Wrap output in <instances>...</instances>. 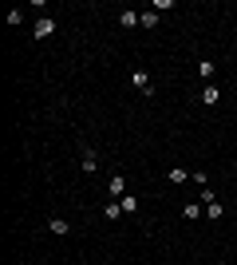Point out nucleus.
I'll return each mask as SVG.
<instances>
[{"instance_id":"f257e3e1","label":"nucleus","mask_w":237,"mask_h":265,"mask_svg":"<svg viewBox=\"0 0 237 265\" xmlns=\"http://www.w3.org/2000/svg\"><path fill=\"white\" fill-rule=\"evenodd\" d=\"M32 32H36V40H44V36H51V32H55V20H51V16H40V20H36V28H32Z\"/></svg>"},{"instance_id":"f03ea898","label":"nucleus","mask_w":237,"mask_h":265,"mask_svg":"<svg viewBox=\"0 0 237 265\" xmlns=\"http://www.w3.org/2000/svg\"><path fill=\"white\" fill-rule=\"evenodd\" d=\"M131 83L138 87V91H146V95H154V87H151V75H146V71H135V75H131Z\"/></svg>"},{"instance_id":"7ed1b4c3","label":"nucleus","mask_w":237,"mask_h":265,"mask_svg":"<svg viewBox=\"0 0 237 265\" xmlns=\"http://www.w3.org/2000/svg\"><path fill=\"white\" fill-rule=\"evenodd\" d=\"M111 198H127V178H123V174L111 178Z\"/></svg>"},{"instance_id":"20e7f679","label":"nucleus","mask_w":237,"mask_h":265,"mask_svg":"<svg viewBox=\"0 0 237 265\" xmlns=\"http://www.w3.org/2000/svg\"><path fill=\"white\" fill-rule=\"evenodd\" d=\"M118 214H123V206H118V202H103V218L107 222H115Z\"/></svg>"},{"instance_id":"39448f33","label":"nucleus","mask_w":237,"mask_h":265,"mask_svg":"<svg viewBox=\"0 0 237 265\" xmlns=\"http://www.w3.org/2000/svg\"><path fill=\"white\" fill-rule=\"evenodd\" d=\"M218 99H221V91H218V87H205V91H202V103H205V107H214Z\"/></svg>"},{"instance_id":"423d86ee","label":"nucleus","mask_w":237,"mask_h":265,"mask_svg":"<svg viewBox=\"0 0 237 265\" xmlns=\"http://www.w3.org/2000/svg\"><path fill=\"white\" fill-rule=\"evenodd\" d=\"M48 230H51V233H71V226H68L64 218H51V222H48Z\"/></svg>"},{"instance_id":"0eeeda50","label":"nucleus","mask_w":237,"mask_h":265,"mask_svg":"<svg viewBox=\"0 0 237 265\" xmlns=\"http://www.w3.org/2000/svg\"><path fill=\"white\" fill-rule=\"evenodd\" d=\"M142 20V12H123V16H118V24H123V28H135Z\"/></svg>"},{"instance_id":"6e6552de","label":"nucleus","mask_w":237,"mask_h":265,"mask_svg":"<svg viewBox=\"0 0 237 265\" xmlns=\"http://www.w3.org/2000/svg\"><path fill=\"white\" fill-rule=\"evenodd\" d=\"M118 206H123V214H135V210H138V202H135V194H127V198H118Z\"/></svg>"},{"instance_id":"1a4fd4ad","label":"nucleus","mask_w":237,"mask_h":265,"mask_svg":"<svg viewBox=\"0 0 237 265\" xmlns=\"http://www.w3.org/2000/svg\"><path fill=\"white\" fill-rule=\"evenodd\" d=\"M198 75H202V79H210V75H214V64H210V60H202V64H198Z\"/></svg>"},{"instance_id":"9d476101","label":"nucleus","mask_w":237,"mask_h":265,"mask_svg":"<svg viewBox=\"0 0 237 265\" xmlns=\"http://www.w3.org/2000/svg\"><path fill=\"white\" fill-rule=\"evenodd\" d=\"M138 24H142V28H154V24H158V12H142Z\"/></svg>"}]
</instances>
